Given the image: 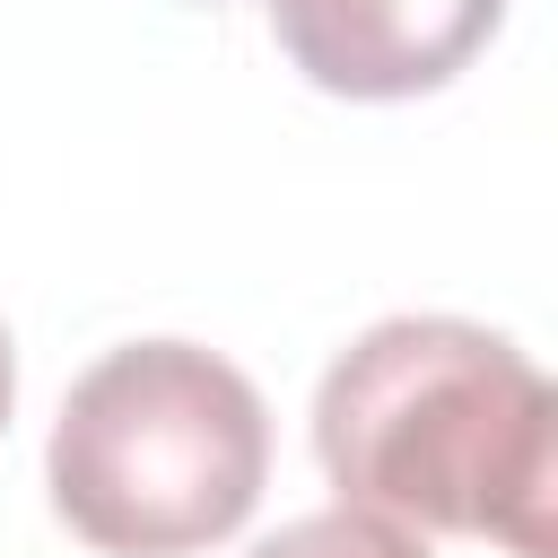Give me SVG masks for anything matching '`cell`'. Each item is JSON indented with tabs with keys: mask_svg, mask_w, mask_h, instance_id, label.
<instances>
[{
	"mask_svg": "<svg viewBox=\"0 0 558 558\" xmlns=\"http://www.w3.org/2000/svg\"><path fill=\"white\" fill-rule=\"evenodd\" d=\"M314 453L340 506L549 558L558 401L549 375L453 314L375 323L314 392Z\"/></svg>",
	"mask_w": 558,
	"mask_h": 558,
	"instance_id": "obj_1",
	"label": "cell"
},
{
	"mask_svg": "<svg viewBox=\"0 0 558 558\" xmlns=\"http://www.w3.org/2000/svg\"><path fill=\"white\" fill-rule=\"evenodd\" d=\"M44 471L87 549L192 558L253 514L270 480V410L227 357L192 340H131L70 384Z\"/></svg>",
	"mask_w": 558,
	"mask_h": 558,
	"instance_id": "obj_2",
	"label": "cell"
},
{
	"mask_svg": "<svg viewBox=\"0 0 558 558\" xmlns=\"http://www.w3.org/2000/svg\"><path fill=\"white\" fill-rule=\"evenodd\" d=\"M506 0H270L288 61L331 96H427L497 26Z\"/></svg>",
	"mask_w": 558,
	"mask_h": 558,
	"instance_id": "obj_3",
	"label": "cell"
},
{
	"mask_svg": "<svg viewBox=\"0 0 558 558\" xmlns=\"http://www.w3.org/2000/svg\"><path fill=\"white\" fill-rule=\"evenodd\" d=\"M253 558H427L392 514H366V506H331V514H305L288 532H270Z\"/></svg>",
	"mask_w": 558,
	"mask_h": 558,
	"instance_id": "obj_4",
	"label": "cell"
},
{
	"mask_svg": "<svg viewBox=\"0 0 558 558\" xmlns=\"http://www.w3.org/2000/svg\"><path fill=\"white\" fill-rule=\"evenodd\" d=\"M9 401H17V357H9V331H0V427H9Z\"/></svg>",
	"mask_w": 558,
	"mask_h": 558,
	"instance_id": "obj_5",
	"label": "cell"
}]
</instances>
